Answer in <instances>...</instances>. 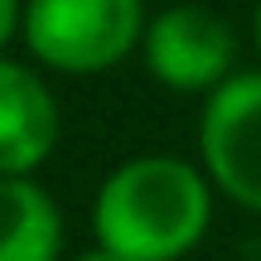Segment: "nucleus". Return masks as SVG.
I'll return each instance as SVG.
<instances>
[{"instance_id":"nucleus-1","label":"nucleus","mask_w":261,"mask_h":261,"mask_svg":"<svg viewBox=\"0 0 261 261\" xmlns=\"http://www.w3.org/2000/svg\"><path fill=\"white\" fill-rule=\"evenodd\" d=\"M218 189L198 160L136 155L97 184L92 242L121 261H179L213 227Z\"/></svg>"},{"instance_id":"nucleus-2","label":"nucleus","mask_w":261,"mask_h":261,"mask_svg":"<svg viewBox=\"0 0 261 261\" xmlns=\"http://www.w3.org/2000/svg\"><path fill=\"white\" fill-rule=\"evenodd\" d=\"M145 24V0H24L19 39L48 73L97 77L140 54Z\"/></svg>"},{"instance_id":"nucleus-3","label":"nucleus","mask_w":261,"mask_h":261,"mask_svg":"<svg viewBox=\"0 0 261 261\" xmlns=\"http://www.w3.org/2000/svg\"><path fill=\"white\" fill-rule=\"evenodd\" d=\"M198 165L213 179L218 198L261 213V68H237L203 97Z\"/></svg>"},{"instance_id":"nucleus-4","label":"nucleus","mask_w":261,"mask_h":261,"mask_svg":"<svg viewBox=\"0 0 261 261\" xmlns=\"http://www.w3.org/2000/svg\"><path fill=\"white\" fill-rule=\"evenodd\" d=\"M140 63L160 87L179 97H208L237 73V34L208 5H165L150 15Z\"/></svg>"},{"instance_id":"nucleus-5","label":"nucleus","mask_w":261,"mask_h":261,"mask_svg":"<svg viewBox=\"0 0 261 261\" xmlns=\"http://www.w3.org/2000/svg\"><path fill=\"white\" fill-rule=\"evenodd\" d=\"M63 136L54 87L29 63L0 54V179L5 174H39Z\"/></svg>"},{"instance_id":"nucleus-6","label":"nucleus","mask_w":261,"mask_h":261,"mask_svg":"<svg viewBox=\"0 0 261 261\" xmlns=\"http://www.w3.org/2000/svg\"><path fill=\"white\" fill-rule=\"evenodd\" d=\"M68 223L34 174L0 179V261H63Z\"/></svg>"},{"instance_id":"nucleus-7","label":"nucleus","mask_w":261,"mask_h":261,"mask_svg":"<svg viewBox=\"0 0 261 261\" xmlns=\"http://www.w3.org/2000/svg\"><path fill=\"white\" fill-rule=\"evenodd\" d=\"M19 24H24V0H0V54L19 34Z\"/></svg>"},{"instance_id":"nucleus-8","label":"nucleus","mask_w":261,"mask_h":261,"mask_svg":"<svg viewBox=\"0 0 261 261\" xmlns=\"http://www.w3.org/2000/svg\"><path fill=\"white\" fill-rule=\"evenodd\" d=\"M73 261H121V256H112L107 247H97V242H92V247H83V252H77Z\"/></svg>"},{"instance_id":"nucleus-9","label":"nucleus","mask_w":261,"mask_h":261,"mask_svg":"<svg viewBox=\"0 0 261 261\" xmlns=\"http://www.w3.org/2000/svg\"><path fill=\"white\" fill-rule=\"evenodd\" d=\"M252 44H256V54H261V0H256V10H252Z\"/></svg>"}]
</instances>
